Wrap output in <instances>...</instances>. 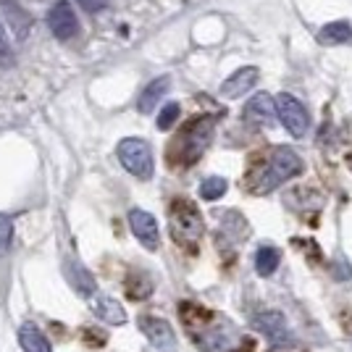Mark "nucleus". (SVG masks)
Instances as JSON below:
<instances>
[{"label": "nucleus", "instance_id": "9", "mask_svg": "<svg viewBox=\"0 0 352 352\" xmlns=\"http://www.w3.org/2000/svg\"><path fill=\"white\" fill-rule=\"evenodd\" d=\"M258 79H261V72L255 69V66H245V69H236L223 85H221V95L226 98V100H236V98H242L245 92L258 85Z\"/></svg>", "mask_w": 352, "mask_h": 352}, {"label": "nucleus", "instance_id": "21", "mask_svg": "<svg viewBox=\"0 0 352 352\" xmlns=\"http://www.w3.org/2000/svg\"><path fill=\"white\" fill-rule=\"evenodd\" d=\"M16 66V56H14V47L8 43V32L6 27L0 24V69H14Z\"/></svg>", "mask_w": 352, "mask_h": 352}, {"label": "nucleus", "instance_id": "18", "mask_svg": "<svg viewBox=\"0 0 352 352\" xmlns=\"http://www.w3.org/2000/svg\"><path fill=\"white\" fill-rule=\"evenodd\" d=\"M279 263H281V252L274 245H263V248L255 252V271L261 276H271L279 268Z\"/></svg>", "mask_w": 352, "mask_h": 352}, {"label": "nucleus", "instance_id": "7", "mask_svg": "<svg viewBox=\"0 0 352 352\" xmlns=\"http://www.w3.org/2000/svg\"><path fill=\"white\" fill-rule=\"evenodd\" d=\"M140 326H142L145 337L150 339V344H155V350L176 352V344H179V342H176V334L168 321L155 318V316H142V318H140Z\"/></svg>", "mask_w": 352, "mask_h": 352}, {"label": "nucleus", "instance_id": "20", "mask_svg": "<svg viewBox=\"0 0 352 352\" xmlns=\"http://www.w3.org/2000/svg\"><path fill=\"white\" fill-rule=\"evenodd\" d=\"M14 242V219L0 213V258H6V252L11 250Z\"/></svg>", "mask_w": 352, "mask_h": 352}, {"label": "nucleus", "instance_id": "11", "mask_svg": "<svg viewBox=\"0 0 352 352\" xmlns=\"http://www.w3.org/2000/svg\"><path fill=\"white\" fill-rule=\"evenodd\" d=\"M210 132H213V121L206 118V121H197L192 124V129L184 134V145H187V161H195L206 145L210 142Z\"/></svg>", "mask_w": 352, "mask_h": 352}, {"label": "nucleus", "instance_id": "23", "mask_svg": "<svg viewBox=\"0 0 352 352\" xmlns=\"http://www.w3.org/2000/svg\"><path fill=\"white\" fill-rule=\"evenodd\" d=\"M85 11H89V14H100L103 8H108V0H76Z\"/></svg>", "mask_w": 352, "mask_h": 352}, {"label": "nucleus", "instance_id": "10", "mask_svg": "<svg viewBox=\"0 0 352 352\" xmlns=\"http://www.w3.org/2000/svg\"><path fill=\"white\" fill-rule=\"evenodd\" d=\"M89 305H92V313L100 318V321L111 323V326H121V323H126V310L124 305L113 300V297H108V294H95L92 300H89Z\"/></svg>", "mask_w": 352, "mask_h": 352}, {"label": "nucleus", "instance_id": "8", "mask_svg": "<svg viewBox=\"0 0 352 352\" xmlns=\"http://www.w3.org/2000/svg\"><path fill=\"white\" fill-rule=\"evenodd\" d=\"M252 329L261 331L271 342H281V339L289 337V323H287L284 313H279V310H263V313H258L252 318Z\"/></svg>", "mask_w": 352, "mask_h": 352}, {"label": "nucleus", "instance_id": "17", "mask_svg": "<svg viewBox=\"0 0 352 352\" xmlns=\"http://www.w3.org/2000/svg\"><path fill=\"white\" fill-rule=\"evenodd\" d=\"M352 40V24L347 21H331L318 30V43L321 45H344Z\"/></svg>", "mask_w": 352, "mask_h": 352}, {"label": "nucleus", "instance_id": "14", "mask_svg": "<svg viewBox=\"0 0 352 352\" xmlns=\"http://www.w3.org/2000/svg\"><path fill=\"white\" fill-rule=\"evenodd\" d=\"M19 344H21L24 352H53L47 337H45L34 323H21V329H19Z\"/></svg>", "mask_w": 352, "mask_h": 352}, {"label": "nucleus", "instance_id": "2", "mask_svg": "<svg viewBox=\"0 0 352 352\" xmlns=\"http://www.w3.org/2000/svg\"><path fill=\"white\" fill-rule=\"evenodd\" d=\"M116 155H118V163L129 171L132 176L137 179H153L155 174V158H153V150L147 145L145 140H140V137H126V140H121L116 147Z\"/></svg>", "mask_w": 352, "mask_h": 352}, {"label": "nucleus", "instance_id": "22", "mask_svg": "<svg viewBox=\"0 0 352 352\" xmlns=\"http://www.w3.org/2000/svg\"><path fill=\"white\" fill-rule=\"evenodd\" d=\"M176 118H179V105L168 103L161 111V116H158V126H161V129H171V124H174Z\"/></svg>", "mask_w": 352, "mask_h": 352}, {"label": "nucleus", "instance_id": "16", "mask_svg": "<svg viewBox=\"0 0 352 352\" xmlns=\"http://www.w3.org/2000/svg\"><path fill=\"white\" fill-rule=\"evenodd\" d=\"M0 3H3V11L8 14V21H11V27H14L16 37L24 40V37H27V30L32 27V19L27 16V11L19 6V0H0Z\"/></svg>", "mask_w": 352, "mask_h": 352}, {"label": "nucleus", "instance_id": "4", "mask_svg": "<svg viewBox=\"0 0 352 352\" xmlns=\"http://www.w3.org/2000/svg\"><path fill=\"white\" fill-rule=\"evenodd\" d=\"M276 118L281 121V126L297 140H302L310 129V116L305 111V105L289 92H281L276 98Z\"/></svg>", "mask_w": 352, "mask_h": 352}, {"label": "nucleus", "instance_id": "19", "mask_svg": "<svg viewBox=\"0 0 352 352\" xmlns=\"http://www.w3.org/2000/svg\"><path fill=\"white\" fill-rule=\"evenodd\" d=\"M226 179L223 176H208L206 182L200 184V197L203 200H219V197H223V192H226Z\"/></svg>", "mask_w": 352, "mask_h": 352}, {"label": "nucleus", "instance_id": "5", "mask_svg": "<svg viewBox=\"0 0 352 352\" xmlns=\"http://www.w3.org/2000/svg\"><path fill=\"white\" fill-rule=\"evenodd\" d=\"M129 229L137 236V242L145 250H158L161 245V232H158V221L153 213H147L142 208H132L129 210Z\"/></svg>", "mask_w": 352, "mask_h": 352}, {"label": "nucleus", "instance_id": "12", "mask_svg": "<svg viewBox=\"0 0 352 352\" xmlns=\"http://www.w3.org/2000/svg\"><path fill=\"white\" fill-rule=\"evenodd\" d=\"M66 279L72 281V287L76 292L82 294V297H95L98 294V287H95V279H92V274H89L87 268L82 263H76V261H66Z\"/></svg>", "mask_w": 352, "mask_h": 352}, {"label": "nucleus", "instance_id": "6", "mask_svg": "<svg viewBox=\"0 0 352 352\" xmlns=\"http://www.w3.org/2000/svg\"><path fill=\"white\" fill-rule=\"evenodd\" d=\"M47 27L53 32V37H58V40H72L74 34L79 32V19L74 14L69 0H58V3L50 8V14H47Z\"/></svg>", "mask_w": 352, "mask_h": 352}, {"label": "nucleus", "instance_id": "1", "mask_svg": "<svg viewBox=\"0 0 352 352\" xmlns=\"http://www.w3.org/2000/svg\"><path fill=\"white\" fill-rule=\"evenodd\" d=\"M300 171H302L300 155H297L294 150H289V147H276V150L268 155V161L263 163V168L252 176V179H255L252 192H258V195L274 192L279 184L289 182V179L297 176Z\"/></svg>", "mask_w": 352, "mask_h": 352}, {"label": "nucleus", "instance_id": "15", "mask_svg": "<svg viewBox=\"0 0 352 352\" xmlns=\"http://www.w3.org/2000/svg\"><path fill=\"white\" fill-rule=\"evenodd\" d=\"M248 116L255 118V121H263V124L274 121L276 118V100L268 92H258L248 103Z\"/></svg>", "mask_w": 352, "mask_h": 352}, {"label": "nucleus", "instance_id": "3", "mask_svg": "<svg viewBox=\"0 0 352 352\" xmlns=\"http://www.w3.org/2000/svg\"><path fill=\"white\" fill-rule=\"evenodd\" d=\"M171 232H174V239H179V242L195 245L203 234V219H200L197 208L187 200H176L174 208H171Z\"/></svg>", "mask_w": 352, "mask_h": 352}, {"label": "nucleus", "instance_id": "13", "mask_svg": "<svg viewBox=\"0 0 352 352\" xmlns=\"http://www.w3.org/2000/svg\"><path fill=\"white\" fill-rule=\"evenodd\" d=\"M168 85H171V79H168V76H158V79H153V82L140 92V98H137V108H140V113H153V111H155V105L161 103V98L168 92Z\"/></svg>", "mask_w": 352, "mask_h": 352}]
</instances>
